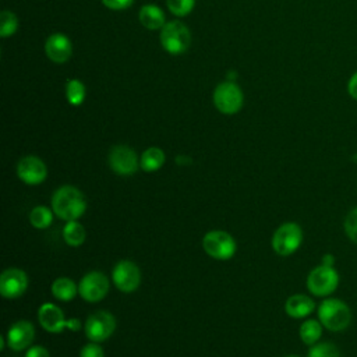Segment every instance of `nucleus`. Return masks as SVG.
Here are the masks:
<instances>
[{
  "label": "nucleus",
  "mask_w": 357,
  "mask_h": 357,
  "mask_svg": "<svg viewBox=\"0 0 357 357\" xmlns=\"http://www.w3.org/2000/svg\"><path fill=\"white\" fill-rule=\"evenodd\" d=\"M52 209L60 219L77 220L86 211V199L84 194L73 185H61L53 192Z\"/></svg>",
  "instance_id": "obj_1"
},
{
  "label": "nucleus",
  "mask_w": 357,
  "mask_h": 357,
  "mask_svg": "<svg viewBox=\"0 0 357 357\" xmlns=\"http://www.w3.org/2000/svg\"><path fill=\"white\" fill-rule=\"evenodd\" d=\"M318 318L326 329L337 332L349 326L351 311L346 303L337 298H326L318 307Z\"/></svg>",
  "instance_id": "obj_2"
},
{
  "label": "nucleus",
  "mask_w": 357,
  "mask_h": 357,
  "mask_svg": "<svg viewBox=\"0 0 357 357\" xmlns=\"http://www.w3.org/2000/svg\"><path fill=\"white\" fill-rule=\"evenodd\" d=\"M162 47L170 54H181L191 45L190 29L178 21H169L160 29Z\"/></svg>",
  "instance_id": "obj_3"
},
{
  "label": "nucleus",
  "mask_w": 357,
  "mask_h": 357,
  "mask_svg": "<svg viewBox=\"0 0 357 357\" xmlns=\"http://www.w3.org/2000/svg\"><path fill=\"white\" fill-rule=\"evenodd\" d=\"M202 247L209 257L219 261L230 259L237 248L233 236L223 230L208 231L202 238Z\"/></svg>",
  "instance_id": "obj_4"
},
{
  "label": "nucleus",
  "mask_w": 357,
  "mask_h": 357,
  "mask_svg": "<svg viewBox=\"0 0 357 357\" xmlns=\"http://www.w3.org/2000/svg\"><path fill=\"white\" fill-rule=\"evenodd\" d=\"M244 102L243 91L233 81L219 84L213 91V105L223 114H236Z\"/></svg>",
  "instance_id": "obj_5"
},
{
  "label": "nucleus",
  "mask_w": 357,
  "mask_h": 357,
  "mask_svg": "<svg viewBox=\"0 0 357 357\" xmlns=\"http://www.w3.org/2000/svg\"><path fill=\"white\" fill-rule=\"evenodd\" d=\"M303 241L301 227L294 222L280 225L272 236V248L276 254L287 257L297 251Z\"/></svg>",
  "instance_id": "obj_6"
},
{
  "label": "nucleus",
  "mask_w": 357,
  "mask_h": 357,
  "mask_svg": "<svg viewBox=\"0 0 357 357\" xmlns=\"http://www.w3.org/2000/svg\"><path fill=\"white\" fill-rule=\"evenodd\" d=\"M38 319L40 326L50 333H60L66 328L77 331L79 328L78 319H66L63 311L53 303H43L38 311Z\"/></svg>",
  "instance_id": "obj_7"
},
{
  "label": "nucleus",
  "mask_w": 357,
  "mask_h": 357,
  "mask_svg": "<svg viewBox=\"0 0 357 357\" xmlns=\"http://www.w3.org/2000/svg\"><path fill=\"white\" fill-rule=\"evenodd\" d=\"M339 283L337 272L328 265L314 268L307 278L308 290L318 297H325L333 293Z\"/></svg>",
  "instance_id": "obj_8"
},
{
  "label": "nucleus",
  "mask_w": 357,
  "mask_h": 357,
  "mask_svg": "<svg viewBox=\"0 0 357 357\" xmlns=\"http://www.w3.org/2000/svg\"><path fill=\"white\" fill-rule=\"evenodd\" d=\"M84 329L89 340L99 343L112 336L116 329V319L107 311H95L88 317Z\"/></svg>",
  "instance_id": "obj_9"
},
{
  "label": "nucleus",
  "mask_w": 357,
  "mask_h": 357,
  "mask_svg": "<svg viewBox=\"0 0 357 357\" xmlns=\"http://www.w3.org/2000/svg\"><path fill=\"white\" fill-rule=\"evenodd\" d=\"M109 166L119 176H131L139 167L135 151L127 145H116L109 152Z\"/></svg>",
  "instance_id": "obj_10"
},
{
  "label": "nucleus",
  "mask_w": 357,
  "mask_h": 357,
  "mask_svg": "<svg viewBox=\"0 0 357 357\" xmlns=\"http://www.w3.org/2000/svg\"><path fill=\"white\" fill-rule=\"evenodd\" d=\"M109 279L105 273L99 271L88 272L78 284L79 296L89 303H96L105 298L109 291Z\"/></svg>",
  "instance_id": "obj_11"
},
{
  "label": "nucleus",
  "mask_w": 357,
  "mask_h": 357,
  "mask_svg": "<svg viewBox=\"0 0 357 357\" xmlns=\"http://www.w3.org/2000/svg\"><path fill=\"white\" fill-rule=\"evenodd\" d=\"M112 280L120 291L131 293L141 283L139 268L130 259L119 261L113 268Z\"/></svg>",
  "instance_id": "obj_12"
},
{
  "label": "nucleus",
  "mask_w": 357,
  "mask_h": 357,
  "mask_svg": "<svg viewBox=\"0 0 357 357\" xmlns=\"http://www.w3.org/2000/svg\"><path fill=\"white\" fill-rule=\"evenodd\" d=\"M28 287L26 273L18 268H8L0 276V293L4 298H18Z\"/></svg>",
  "instance_id": "obj_13"
},
{
  "label": "nucleus",
  "mask_w": 357,
  "mask_h": 357,
  "mask_svg": "<svg viewBox=\"0 0 357 357\" xmlns=\"http://www.w3.org/2000/svg\"><path fill=\"white\" fill-rule=\"evenodd\" d=\"M17 174L20 180H22L28 185H38L40 184L46 176L47 169L42 159L38 156H25L17 165Z\"/></svg>",
  "instance_id": "obj_14"
},
{
  "label": "nucleus",
  "mask_w": 357,
  "mask_h": 357,
  "mask_svg": "<svg viewBox=\"0 0 357 357\" xmlns=\"http://www.w3.org/2000/svg\"><path fill=\"white\" fill-rule=\"evenodd\" d=\"M33 337H35V328L26 319L14 322L7 332L8 347L14 351H21L26 349L32 343Z\"/></svg>",
  "instance_id": "obj_15"
},
{
  "label": "nucleus",
  "mask_w": 357,
  "mask_h": 357,
  "mask_svg": "<svg viewBox=\"0 0 357 357\" xmlns=\"http://www.w3.org/2000/svg\"><path fill=\"white\" fill-rule=\"evenodd\" d=\"M45 52L46 56L57 64L66 63L73 53V46L70 39L64 33H52L45 43Z\"/></svg>",
  "instance_id": "obj_16"
},
{
  "label": "nucleus",
  "mask_w": 357,
  "mask_h": 357,
  "mask_svg": "<svg viewBox=\"0 0 357 357\" xmlns=\"http://www.w3.org/2000/svg\"><path fill=\"white\" fill-rule=\"evenodd\" d=\"M315 308L314 301L305 294H293L286 300L284 311L291 318H304Z\"/></svg>",
  "instance_id": "obj_17"
},
{
  "label": "nucleus",
  "mask_w": 357,
  "mask_h": 357,
  "mask_svg": "<svg viewBox=\"0 0 357 357\" xmlns=\"http://www.w3.org/2000/svg\"><path fill=\"white\" fill-rule=\"evenodd\" d=\"M139 22L142 26H145L149 31H156L162 29L163 25L166 24V17L165 13L160 7L155 4H145L139 8Z\"/></svg>",
  "instance_id": "obj_18"
},
{
  "label": "nucleus",
  "mask_w": 357,
  "mask_h": 357,
  "mask_svg": "<svg viewBox=\"0 0 357 357\" xmlns=\"http://www.w3.org/2000/svg\"><path fill=\"white\" fill-rule=\"evenodd\" d=\"M165 159H166L165 152L160 148L151 146L142 152L139 159V167L146 173H152L159 170L163 166Z\"/></svg>",
  "instance_id": "obj_19"
},
{
  "label": "nucleus",
  "mask_w": 357,
  "mask_h": 357,
  "mask_svg": "<svg viewBox=\"0 0 357 357\" xmlns=\"http://www.w3.org/2000/svg\"><path fill=\"white\" fill-rule=\"evenodd\" d=\"M78 293V286L68 278H59L52 283V294L60 301H70Z\"/></svg>",
  "instance_id": "obj_20"
},
{
  "label": "nucleus",
  "mask_w": 357,
  "mask_h": 357,
  "mask_svg": "<svg viewBox=\"0 0 357 357\" xmlns=\"http://www.w3.org/2000/svg\"><path fill=\"white\" fill-rule=\"evenodd\" d=\"M86 231L77 220H68L63 227V238L71 247H78L85 241Z\"/></svg>",
  "instance_id": "obj_21"
},
{
  "label": "nucleus",
  "mask_w": 357,
  "mask_h": 357,
  "mask_svg": "<svg viewBox=\"0 0 357 357\" xmlns=\"http://www.w3.org/2000/svg\"><path fill=\"white\" fill-rule=\"evenodd\" d=\"M322 335V324L315 319H307L300 326V337L305 344H315Z\"/></svg>",
  "instance_id": "obj_22"
},
{
  "label": "nucleus",
  "mask_w": 357,
  "mask_h": 357,
  "mask_svg": "<svg viewBox=\"0 0 357 357\" xmlns=\"http://www.w3.org/2000/svg\"><path fill=\"white\" fill-rule=\"evenodd\" d=\"M85 96H86V91H85V86L84 84L79 81V79H70L67 81L66 84V98H67V102L73 106H79L82 105V102L85 100Z\"/></svg>",
  "instance_id": "obj_23"
},
{
  "label": "nucleus",
  "mask_w": 357,
  "mask_h": 357,
  "mask_svg": "<svg viewBox=\"0 0 357 357\" xmlns=\"http://www.w3.org/2000/svg\"><path fill=\"white\" fill-rule=\"evenodd\" d=\"M52 220H53V212L43 205L35 206L29 213V222L36 229L49 227L52 225Z\"/></svg>",
  "instance_id": "obj_24"
},
{
  "label": "nucleus",
  "mask_w": 357,
  "mask_h": 357,
  "mask_svg": "<svg viewBox=\"0 0 357 357\" xmlns=\"http://www.w3.org/2000/svg\"><path fill=\"white\" fill-rule=\"evenodd\" d=\"M18 29V18L13 11L4 10L0 14V36L8 38L15 33Z\"/></svg>",
  "instance_id": "obj_25"
},
{
  "label": "nucleus",
  "mask_w": 357,
  "mask_h": 357,
  "mask_svg": "<svg viewBox=\"0 0 357 357\" xmlns=\"http://www.w3.org/2000/svg\"><path fill=\"white\" fill-rule=\"evenodd\" d=\"M308 357H340V353L333 343L322 342V343L314 344L310 349Z\"/></svg>",
  "instance_id": "obj_26"
},
{
  "label": "nucleus",
  "mask_w": 357,
  "mask_h": 357,
  "mask_svg": "<svg viewBox=\"0 0 357 357\" xmlns=\"http://www.w3.org/2000/svg\"><path fill=\"white\" fill-rule=\"evenodd\" d=\"M166 6L172 14L177 17H185L192 11L195 0H166Z\"/></svg>",
  "instance_id": "obj_27"
},
{
  "label": "nucleus",
  "mask_w": 357,
  "mask_h": 357,
  "mask_svg": "<svg viewBox=\"0 0 357 357\" xmlns=\"http://www.w3.org/2000/svg\"><path fill=\"white\" fill-rule=\"evenodd\" d=\"M344 231L353 243H357V208L351 209L346 216Z\"/></svg>",
  "instance_id": "obj_28"
},
{
  "label": "nucleus",
  "mask_w": 357,
  "mask_h": 357,
  "mask_svg": "<svg viewBox=\"0 0 357 357\" xmlns=\"http://www.w3.org/2000/svg\"><path fill=\"white\" fill-rule=\"evenodd\" d=\"M79 357H105V356H103V349L96 342H92L85 344L81 349Z\"/></svg>",
  "instance_id": "obj_29"
},
{
  "label": "nucleus",
  "mask_w": 357,
  "mask_h": 357,
  "mask_svg": "<svg viewBox=\"0 0 357 357\" xmlns=\"http://www.w3.org/2000/svg\"><path fill=\"white\" fill-rule=\"evenodd\" d=\"M103 6L107 7L109 10H113V11H121V10H126L128 8L134 0H102Z\"/></svg>",
  "instance_id": "obj_30"
},
{
  "label": "nucleus",
  "mask_w": 357,
  "mask_h": 357,
  "mask_svg": "<svg viewBox=\"0 0 357 357\" xmlns=\"http://www.w3.org/2000/svg\"><path fill=\"white\" fill-rule=\"evenodd\" d=\"M25 357H50L49 351L42 346H32L25 353Z\"/></svg>",
  "instance_id": "obj_31"
},
{
  "label": "nucleus",
  "mask_w": 357,
  "mask_h": 357,
  "mask_svg": "<svg viewBox=\"0 0 357 357\" xmlns=\"http://www.w3.org/2000/svg\"><path fill=\"white\" fill-rule=\"evenodd\" d=\"M347 93L357 100V71L350 77L349 82H347Z\"/></svg>",
  "instance_id": "obj_32"
},
{
  "label": "nucleus",
  "mask_w": 357,
  "mask_h": 357,
  "mask_svg": "<svg viewBox=\"0 0 357 357\" xmlns=\"http://www.w3.org/2000/svg\"><path fill=\"white\" fill-rule=\"evenodd\" d=\"M322 265H328V266H332V262H333V257L332 255H325L324 258H322Z\"/></svg>",
  "instance_id": "obj_33"
},
{
  "label": "nucleus",
  "mask_w": 357,
  "mask_h": 357,
  "mask_svg": "<svg viewBox=\"0 0 357 357\" xmlns=\"http://www.w3.org/2000/svg\"><path fill=\"white\" fill-rule=\"evenodd\" d=\"M286 357H298V356H286Z\"/></svg>",
  "instance_id": "obj_34"
}]
</instances>
